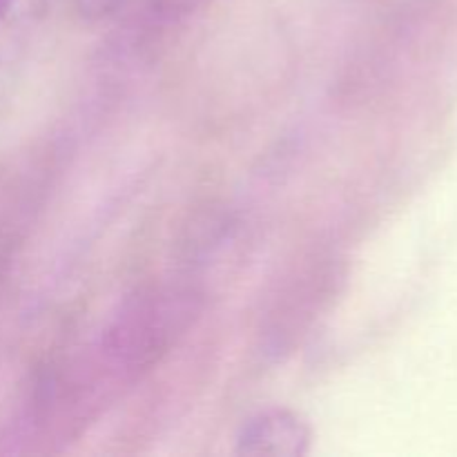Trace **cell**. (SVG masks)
I'll use <instances>...</instances> for the list:
<instances>
[{
	"instance_id": "6da1fadb",
	"label": "cell",
	"mask_w": 457,
	"mask_h": 457,
	"mask_svg": "<svg viewBox=\"0 0 457 457\" xmlns=\"http://www.w3.org/2000/svg\"><path fill=\"white\" fill-rule=\"evenodd\" d=\"M311 445V431L297 415L288 411H266L248 420L237 437V453L241 455H303Z\"/></svg>"
},
{
	"instance_id": "7a4b0ae2",
	"label": "cell",
	"mask_w": 457,
	"mask_h": 457,
	"mask_svg": "<svg viewBox=\"0 0 457 457\" xmlns=\"http://www.w3.org/2000/svg\"><path fill=\"white\" fill-rule=\"evenodd\" d=\"M123 0H76L83 13L87 16H103V13H110L112 9H116Z\"/></svg>"
},
{
	"instance_id": "3957f363",
	"label": "cell",
	"mask_w": 457,
	"mask_h": 457,
	"mask_svg": "<svg viewBox=\"0 0 457 457\" xmlns=\"http://www.w3.org/2000/svg\"><path fill=\"white\" fill-rule=\"evenodd\" d=\"M12 3H13V0H0V21H3L4 13L9 12V7H12Z\"/></svg>"
}]
</instances>
